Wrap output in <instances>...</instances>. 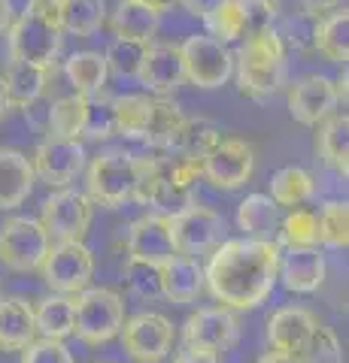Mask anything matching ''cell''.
Masks as SVG:
<instances>
[{"instance_id":"obj_1","label":"cell","mask_w":349,"mask_h":363,"mask_svg":"<svg viewBox=\"0 0 349 363\" xmlns=\"http://www.w3.org/2000/svg\"><path fill=\"white\" fill-rule=\"evenodd\" d=\"M279 245L255 240H228L213 248V257L204 272V285L213 300L225 309H258L276 285Z\"/></svg>"},{"instance_id":"obj_2","label":"cell","mask_w":349,"mask_h":363,"mask_svg":"<svg viewBox=\"0 0 349 363\" xmlns=\"http://www.w3.org/2000/svg\"><path fill=\"white\" fill-rule=\"evenodd\" d=\"M61 21H58V0H28L25 13L13 18L6 30L9 40V61H25L52 67L61 52Z\"/></svg>"},{"instance_id":"obj_3","label":"cell","mask_w":349,"mask_h":363,"mask_svg":"<svg viewBox=\"0 0 349 363\" xmlns=\"http://www.w3.org/2000/svg\"><path fill=\"white\" fill-rule=\"evenodd\" d=\"M237 85L240 94L252 100L274 97L286 85V40L276 30L249 37L237 52Z\"/></svg>"},{"instance_id":"obj_4","label":"cell","mask_w":349,"mask_h":363,"mask_svg":"<svg viewBox=\"0 0 349 363\" xmlns=\"http://www.w3.org/2000/svg\"><path fill=\"white\" fill-rule=\"evenodd\" d=\"M73 333L88 345H104L116 339L125 324V300L112 288H85L73 300Z\"/></svg>"},{"instance_id":"obj_5","label":"cell","mask_w":349,"mask_h":363,"mask_svg":"<svg viewBox=\"0 0 349 363\" xmlns=\"http://www.w3.org/2000/svg\"><path fill=\"white\" fill-rule=\"evenodd\" d=\"M88 200L100 206H122L134 197L137 185V157L128 152H104L88 164L85 173Z\"/></svg>"},{"instance_id":"obj_6","label":"cell","mask_w":349,"mask_h":363,"mask_svg":"<svg viewBox=\"0 0 349 363\" xmlns=\"http://www.w3.org/2000/svg\"><path fill=\"white\" fill-rule=\"evenodd\" d=\"M52 248L49 233L43 230V224L37 218H6L0 224V264H6L16 272H33L43 267Z\"/></svg>"},{"instance_id":"obj_7","label":"cell","mask_w":349,"mask_h":363,"mask_svg":"<svg viewBox=\"0 0 349 363\" xmlns=\"http://www.w3.org/2000/svg\"><path fill=\"white\" fill-rule=\"evenodd\" d=\"M95 218V203L82 191L58 188L55 194L43 200L40 224L49 233V240L58 242H82Z\"/></svg>"},{"instance_id":"obj_8","label":"cell","mask_w":349,"mask_h":363,"mask_svg":"<svg viewBox=\"0 0 349 363\" xmlns=\"http://www.w3.org/2000/svg\"><path fill=\"white\" fill-rule=\"evenodd\" d=\"M183 52V70L186 79L198 88H222L234 73V55L225 43H219L210 33H191V37L179 45Z\"/></svg>"},{"instance_id":"obj_9","label":"cell","mask_w":349,"mask_h":363,"mask_svg":"<svg viewBox=\"0 0 349 363\" xmlns=\"http://www.w3.org/2000/svg\"><path fill=\"white\" fill-rule=\"evenodd\" d=\"M43 281L55 294H80L95 276V255L85 242H58L43 260Z\"/></svg>"},{"instance_id":"obj_10","label":"cell","mask_w":349,"mask_h":363,"mask_svg":"<svg viewBox=\"0 0 349 363\" xmlns=\"http://www.w3.org/2000/svg\"><path fill=\"white\" fill-rule=\"evenodd\" d=\"M240 336V324L231 309L225 306H207L188 315L183 324V342L191 351H204V354H222L228 351Z\"/></svg>"},{"instance_id":"obj_11","label":"cell","mask_w":349,"mask_h":363,"mask_svg":"<svg viewBox=\"0 0 349 363\" xmlns=\"http://www.w3.org/2000/svg\"><path fill=\"white\" fill-rule=\"evenodd\" d=\"M204 179L213 182L216 188L234 191L243 188L246 182L255 173V149L246 140L237 136H222V140L213 145L204 155Z\"/></svg>"},{"instance_id":"obj_12","label":"cell","mask_w":349,"mask_h":363,"mask_svg":"<svg viewBox=\"0 0 349 363\" xmlns=\"http://www.w3.org/2000/svg\"><path fill=\"white\" fill-rule=\"evenodd\" d=\"M122 345L137 363H161L173 348V324L159 312H140L122 324Z\"/></svg>"},{"instance_id":"obj_13","label":"cell","mask_w":349,"mask_h":363,"mask_svg":"<svg viewBox=\"0 0 349 363\" xmlns=\"http://www.w3.org/2000/svg\"><path fill=\"white\" fill-rule=\"evenodd\" d=\"M171 221V233H173V245H176V255H186V257H195L198 255H207L213 248H219L222 236H225V221L219 212H213L207 206H188L186 212L173 215Z\"/></svg>"},{"instance_id":"obj_14","label":"cell","mask_w":349,"mask_h":363,"mask_svg":"<svg viewBox=\"0 0 349 363\" xmlns=\"http://www.w3.org/2000/svg\"><path fill=\"white\" fill-rule=\"evenodd\" d=\"M33 176H40L49 188H67L82 173L85 149L80 140H61V136H46L31 157Z\"/></svg>"},{"instance_id":"obj_15","label":"cell","mask_w":349,"mask_h":363,"mask_svg":"<svg viewBox=\"0 0 349 363\" xmlns=\"http://www.w3.org/2000/svg\"><path fill=\"white\" fill-rule=\"evenodd\" d=\"M337 109V91L328 76H304L289 88V112L304 128H316Z\"/></svg>"},{"instance_id":"obj_16","label":"cell","mask_w":349,"mask_h":363,"mask_svg":"<svg viewBox=\"0 0 349 363\" xmlns=\"http://www.w3.org/2000/svg\"><path fill=\"white\" fill-rule=\"evenodd\" d=\"M176 255L171 221L164 215H143L128 230V260L161 267Z\"/></svg>"},{"instance_id":"obj_17","label":"cell","mask_w":349,"mask_h":363,"mask_svg":"<svg viewBox=\"0 0 349 363\" xmlns=\"http://www.w3.org/2000/svg\"><path fill=\"white\" fill-rule=\"evenodd\" d=\"M137 79L159 97H167L186 82V70H183V52L173 43H159L146 49V58L140 64Z\"/></svg>"},{"instance_id":"obj_18","label":"cell","mask_w":349,"mask_h":363,"mask_svg":"<svg viewBox=\"0 0 349 363\" xmlns=\"http://www.w3.org/2000/svg\"><path fill=\"white\" fill-rule=\"evenodd\" d=\"M316 324L319 321L313 318V312L301 309V306H286V309H276L267 318V342L274 351H286V354L301 357Z\"/></svg>"},{"instance_id":"obj_19","label":"cell","mask_w":349,"mask_h":363,"mask_svg":"<svg viewBox=\"0 0 349 363\" xmlns=\"http://www.w3.org/2000/svg\"><path fill=\"white\" fill-rule=\"evenodd\" d=\"M276 279L295 294H313L325 281V255L316 248H286L279 252Z\"/></svg>"},{"instance_id":"obj_20","label":"cell","mask_w":349,"mask_h":363,"mask_svg":"<svg viewBox=\"0 0 349 363\" xmlns=\"http://www.w3.org/2000/svg\"><path fill=\"white\" fill-rule=\"evenodd\" d=\"M33 164L25 152L0 149V212L21 206L33 191Z\"/></svg>"},{"instance_id":"obj_21","label":"cell","mask_w":349,"mask_h":363,"mask_svg":"<svg viewBox=\"0 0 349 363\" xmlns=\"http://www.w3.org/2000/svg\"><path fill=\"white\" fill-rule=\"evenodd\" d=\"M161 272V297H167L176 306L195 303L204 291V269L195 257L186 255H173L167 264L159 267Z\"/></svg>"},{"instance_id":"obj_22","label":"cell","mask_w":349,"mask_h":363,"mask_svg":"<svg viewBox=\"0 0 349 363\" xmlns=\"http://www.w3.org/2000/svg\"><path fill=\"white\" fill-rule=\"evenodd\" d=\"M49 70H52V67L25 64V61H9L6 70L0 73V79H4V88H6L9 106L28 109L31 104H37V100L46 94Z\"/></svg>"},{"instance_id":"obj_23","label":"cell","mask_w":349,"mask_h":363,"mask_svg":"<svg viewBox=\"0 0 349 363\" xmlns=\"http://www.w3.org/2000/svg\"><path fill=\"white\" fill-rule=\"evenodd\" d=\"M159 25H161V9L140 4V0H119V6L112 9V18H109V28L116 37L137 40L146 45H152Z\"/></svg>"},{"instance_id":"obj_24","label":"cell","mask_w":349,"mask_h":363,"mask_svg":"<svg viewBox=\"0 0 349 363\" xmlns=\"http://www.w3.org/2000/svg\"><path fill=\"white\" fill-rule=\"evenodd\" d=\"M37 339L33 306L21 297L0 300V351H21Z\"/></svg>"},{"instance_id":"obj_25","label":"cell","mask_w":349,"mask_h":363,"mask_svg":"<svg viewBox=\"0 0 349 363\" xmlns=\"http://www.w3.org/2000/svg\"><path fill=\"white\" fill-rule=\"evenodd\" d=\"M279 221H283L279 206L267 194H249L237 206V224H240V230L246 233V240L276 242Z\"/></svg>"},{"instance_id":"obj_26","label":"cell","mask_w":349,"mask_h":363,"mask_svg":"<svg viewBox=\"0 0 349 363\" xmlns=\"http://www.w3.org/2000/svg\"><path fill=\"white\" fill-rule=\"evenodd\" d=\"M316 152L325 164L346 179V173H349V116L346 112H331V116L319 124Z\"/></svg>"},{"instance_id":"obj_27","label":"cell","mask_w":349,"mask_h":363,"mask_svg":"<svg viewBox=\"0 0 349 363\" xmlns=\"http://www.w3.org/2000/svg\"><path fill=\"white\" fill-rule=\"evenodd\" d=\"M313 49L322 52L334 64H346L349 58V13L346 9H334L325 18H316Z\"/></svg>"},{"instance_id":"obj_28","label":"cell","mask_w":349,"mask_h":363,"mask_svg":"<svg viewBox=\"0 0 349 363\" xmlns=\"http://www.w3.org/2000/svg\"><path fill=\"white\" fill-rule=\"evenodd\" d=\"M64 76L70 79L76 94L92 97V94L104 91L109 70H107V61L100 52H73L70 58L64 61Z\"/></svg>"},{"instance_id":"obj_29","label":"cell","mask_w":349,"mask_h":363,"mask_svg":"<svg viewBox=\"0 0 349 363\" xmlns=\"http://www.w3.org/2000/svg\"><path fill=\"white\" fill-rule=\"evenodd\" d=\"M313 191H316V182H313V176L307 173V169L301 167H283L276 169L274 179H270V200L276 203L279 209H298L304 206Z\"/></svg>"},{"instance_id":"obj_30","label":"cell","mask_w":349,"mask_h":363,"mask_svg":"<svg viewBox=\"0 0 349 363\" xmlns=\"http://www.w3.org/2000/svg\"><path fill=\"white\" fill-rule=\"evenodd\" d=\"M73 300L61 297V294H52V297L40 300V306L33 309V324H37V333L43 339H61L73 333Z\"/></svg>"},{"instance_id":"obj_31","label":"cell","mask_w":349,"mask_h":363,"mask_svg":"<svg viewBox=\"0 0 349 363\" xmlns=\"http://www.w3.org/2000/svg\"><path fill=\"white\" fill-rule=\"evenodd\" d=\"M85 109H88V97L82 94H64L49 106V136H61V140H76L82 136L85 128Z\"/></svg>"},{"instance_id":"obj_32","label":"cell","mask_w":349,"mask_h":363,"mask_svg":"<svg viewBox=\"0 0 349 363\" xmlns=\"http://www.w3.org/2000/svg\"><path fill=\"white\" fill-rule=\"evenodd\" d=\"M183 121H186V112L179 109V104H173V100H167V97L152 100V116H149V124H146L143 140L152 143L155 149L167 152L173 145L179 128H183Z\"/></svg>"},{"instance_id":"obj_33","label":"cell","mask_w":349,"mask_h":363,"mask_svg":"<svg viewBox=\"0 0 349 363\" xmlns=\"http://www.w3.org/2000/svg\"><path fill=\"white\" fill-rule=\"evenodd\" d=\"M104 0H58V21L61 30L76 37H92L104 25Z\"/></svg>"},{"instance_id":"obj_34","label":"cell","mask_w":349,"mask_h":363,"mask_svg":"<svg viewBox=\"0 0 349 363\" xmlns=\"http://www.w3.org/2000/svg\"><path fill=\"white\" fill-rule=\"evenodd\" d=\"M149 116H152V97L149 94H125V97L112 100L116 133L128 136V140H143Z\"/></svg>"},{"instance_id":"obj_35","label":"cell","mask_w":349,"mask_h":363,"mask_svg":"<svg viewBox=\"0 0 349 363\" xmlns=\"http://www.w3.org/2000/svg\"><path fill=\"white\" fill-rule=\"evenodd\" d=\"M219 140H222L219 124H213L210 118H188L186 116L183 128H179L176 140L167 152L171 155H188V157H204Z\"/></svg>"},{"instance_id":"obj_36","label":"cell","mask_w":349,"mask_h":363,"mask_svg":"<svg viewBox=\"0 0 349 363\" xmlns=\"http://www.w3.org/2000/svg\"><path fill=\"white\" fill-rule=\"evenodd\" d=\"M276 245L286 248H316L319 245V224H316V212L307 206L291 209L283 215L279 221V233H276Z\"/></svg>"},{"instance_id":"obj_37","label":"cell","mask_w":349,"mask_h":363,"mask_svg":"<svg viewBox=\"0 0 349 363\" xmlns=\"http://www.w3.org/2000/svg\"><path fill=\"white\" fill-rule=\"evenodd\" d=\"M316 224H319V242L325 248H334L340 252L349 242V206L340 200H331L325 203L322 212L316 215Z\"/></svg>"},{"instance_id":"obj_38","label":"cell","mask_w":349,"mask_h":363,"mask_svg":"<svg viewBox=\"0 0 349 363\" xmlns=\"http://www.w3.org/2000/svg\"><path fill=\"white\" fill-rule=\"evenodd\" d=\"M146 43H137V40H125V37H116L109 43V49L104 55L107 61V70H112L122 79H137L140 73V64L146 58Z\"/></svg>"},{"instance_id":"obj_39","label":"cell","mask_w":349,"mask_h":363,"mask_svg":"<svg viewBox=\"0 0 349 363\" xmlns=\"http://www.w3.org/2000/svg\"><path fill=\"white\" fill-rule=\"evenodd\" d=\"M240 13H243V40H249L264 30H274L279 18V0H240Z\"/></svg>"},{"instance_id":"obj_40","label":"cell","mask_w":349,"mask_h":363,"mask_svg":"<svg viewBox=\"0 0 349 363\" xmlns=\"http://www.w3.org/2000/svg\"><path fill=\"white\" fill-rule=\"evenodd\" d=\"M207 25H210V37H216L219 43L228 45L231 40H240L243 37V13H240V0H225L219 4L213 13L207 16Z\"/></svg>"},{"instance_id":"obj_41","label":"cell","mask_w":349,"mask_h":363,"mask_svg":"<svg viewBox=\"0 0 349 363\" xmlns=\"http://www.w3.org/2000/svg\"><path fill=\"white\" fill-rule=\"evenodd\" d=\"M304 363H343V348L340 339H337L325 324H316V330L307 339V345L301 351Z\"/></svg>"},{"instance_id":"obj_42","label":"cell","mask_w":349,"mask_h":363,"mask_svg":"<svg viewBox=\"0 0 349 363\" xmlns=\"http://www.w3.org/2000/svg\"><path fill=\"white\" fill-rule=\"evenodd\" d=\"M125 281L128 291L140 300H159L161 297V272L152 264H140V260H128L125 267Z\"/></svg>"},{"instance_id":"obj_43","label":"cell","mask_w":349,"mask_h":363,"mask_svg":"<svg viewBox=\"0 0 349 363\" xmlns=\"http://www.w3.org/2000/svg\"><path fill=\"white\" fill-rule=\"evenodd\" d=\"M82 133L92 136V140H109V136L116 133V118H112V100H100L97 94L88 97Z\"/></svg>"},{"instance_id":"obj_44","label":"cell","mask_w":349,"mask_h":363,"mask_svg":"<svg viewBox=\"0 0 349 363\" xmlns=\"http://www.w3.org/2000/svg\"><path fill=\"white\" fill-rule=\"evenodd\" d=\"M18 363H73V354L61 339H33L28 348H21Z\"/></svg>"},{"instance_id":"obj_45","label":"cell","mask_w":349,"mask_h":363,"mask_svg":"<svg viewBox=\"0 0 349 363\" xmlns=\"http://www.w3.org/2000/svg\"><path fill=\"white\" fill-rule=\"evenodd\" d=\"M301 9H304V16L319 18L322 13H334V9H340V0H301Z\"/></svg>"},{"instance_id":"obj_46","label":"cell","mask_w":349,"mask_h":363,"mask_svg":"<svg viewBox=\"0 0 349 363\" xmlns=\"http://www.w3.org/2000/svg\"><path fill=\"white\" fill-rule=\"evenodd\" d=\"M179 4H183L186 9L191 16H200V18H207L213 9H216L219 4H225V0H179Z\"/></svg>"},{"instance_id":"obj_47","label":"cell","mask_w":349,"mask_h":363,"mask_svg":"<svg viewBox=\"0 0 349 363\" xmlns=\"http://www.w3.org/2000/svg\"><path fill=\"white\" fill-rule=\"evenodd\" d=\"M173 363H219L216 354H204V351H191V348H183L179 354L173 357Z\"/></svg>"},{"instance_id":"obj_48","label":"cell","mask_w":349,"mask_h":363,"mask_svg":"<svg viewBox=\"0 0 349 363\" xmlns=\"http://www.w3.org/2000/svg\"><path fill=\"white\" fill-rule=\"evenodd\" d=\"M258 363H304V360L295 357V354H286V351H274V348H270L267 354L258 357Z\"/></svg>"},{"instance_id":"obj_49","label":"cell","mask_w":349,"mask_h":363,"mask_svg":"<svg viewBox=\"0 0 349 363\" xmlns=\"http://www.w3.org/2000/svg\"><path fill=\"white\" fill-rule=\"evenodd\" d=\"M9 25H13V4H9V0H0V37L9 30Z\"/></svg>"},{"instance_id":"obj_50","label":"cell","mask_w":349,"mask_h":363,"mask_svg":"<svg viewBox=\"0 0 349 363\" xmlns=\"http://www.w3.org/2000/svg\"><path fill=\"white\" fill-rule=\"evenodd\" d=\"M13 109L9 106V100H6V88H4V79H0V118H6V112Z\"/></svg>"},{"instance_id":"obj_51","label":"cell","mask_w":349,"mask_h":363,"mask_svg":"<svg viewBox=\"0 0 349 363\" xmlns=\"http://www.w3.org/2000/svg\"><path fill=\"white\" fill-rule=\"evenodd\" d=\"M140 4H149V6H155V9H161V13H164V9L171 6L173 0H140Z\"/></svg>"},{"instance_id":"obj_52","label":"cell","mask_w":349,"mask_h":363,"mask_svg":"<svg viewBox=\"0 0 349 363\" xmlns=\"http://www.w3.org/2000/svg\"><path fill=\"white\" fill-rule=\"evenodd\" d=\"M95 363H107V360H95Z\"/></svg>"}]
</instances>
